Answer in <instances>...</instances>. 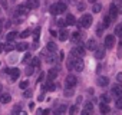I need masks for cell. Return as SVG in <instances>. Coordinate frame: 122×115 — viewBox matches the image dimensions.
Returning a JSON list of instances; mask_svg holds the SVG:
<instances>
[{
  "instance_id": "38",
  "label": "cell",
  "mask_w": 122,
  "mask_h": 115,
  "mask_svg": "<svg viewBox=\"0 0 122 115\" xmlns=\"http://www.w3.org/2000/svg\"><path fill=\"white\" fill-rule=\"evenodd\" d=\"M29 35H30V30H29V29H26V30H23V32L20 33V36H22V37H27Z\"/></svg>"
},
{
  "instance_id": "25",
  "label": "cell",
  "mask_w": 122,
  "mask_h": 115,
  "mask_svg": "<svg viewBox=\"0 0 122 115\" xmlns=\"http://www.w3.org/2000/svg\"><path fill=\"white\" fill-rule=\"evenodd\" d=\"M115 35H116L118 37H122V23H118V25L115 26Z\"/></svg>"
},
{
  "instance_id": "12",
  "label": "cell",
  "mask_w": 122,
  "mask_h": 115,
  "mask_svg": "<svg viewBox=\"0 0 122 115\" xmlns=\"http://www.w3.org/2000/svg\"><path fill=\"white\" fill-rule=\"evenodd\" d=\"M57 37H59V40H62V42H65V40H68V39H69V32H68L66 29H62V30L59 32Z\"/></svg>"
},
{
  "instance_id": "16",
  "label": "cell",
  "mask_w": 122,
  "mask_h": 115,
  "mask_svg": "<svg viewBox=\"0 0 122 115\" xmlns=\"http://www.w3.org/2000/svg\"><path fill=\"white\" fill-rule=\"evenodd\" d=\"M13 49H16V45L13 43V40H7L6 45H5V47H3V50H6V52H12Z\"/></svg>"
},
{
  "instance_id": "6",
  "label": "cell",
  "mask_w": 122,
  "mask_h": 115,
  "mask_svg": "<svg viewBox=\"0 0 122 115\" xmlns=\"http://www.w3.org/2000/svg\"><path fill=\"white\" fill-rule=\"evenodd\" d=\"M113 45H115V36H113V35H108V36L105 37L103 46H105L106 49H112V47H113Z\"/></svg>"
},
{
  "instance_id": "7",
  "label": "cell",
  "mask_w": 122,
  "mask_h": 115,
  "mask_svg": "<svg viewBox=\"0 0 122 115\" xmlns=\"http://www.w3.org/2000/svg\"><path fill=\"white\" fill-rule=\"evenodd\" d=\"M111 92H112V95H113L115 98H119V96H122V84H115V85L112 86Z\"/></svg>"
},
{
  "instance_id": "53",
  "label": "cell",
  "mask_w": 122,
  "mask_h": 115,
  "mask_svg": "<svg viewBox=\"0 0 122 115\" xmlns=\"http://www.w3.org/2000/svg\"><path fill=\"white\" fill-rule=\"evenodd\" d=\"M0 52H3V45L0 43Z\"/></svg>"
},
{
  "instance_id": "46",
  "label": "cell",
  "mask_w": 122,
  "mask_h": 115,
  "mask_svg": "<svg viewBox=\"0 0 122 115\" xmlns=\"http://www.w3.org/2000/svg\"><path fill=\"white\" fill-rule=\"evenodd\" d=\"M32 96V91H25V98H30Z\"/></svg>"
},
{
  "instance_id": "5",
  "label": "cell",
  "mask_w": 122,
  "mask_h": 115,
  "mask_svg": "<svg viewBox=\"0 0 122 115\" xmlns=\"http://www.w3.org/2000/svg\"><path fill=\"white\" fill-rule=\"evenodd\" d=\"M71 53H72V56H75V58H82V56L85 55V47L81 46V45H79V46H75Z\"/></svg>"
},
{
  "instance_id": "8",
  "label": "cell",
  "mask_w": 122,
  "mask_h": 115,
  "mask_svg": "<svg viewBox=\"0 0 122 115\" xmlns=\"http://www.w3.org/2000/svg\"><path fill=\"white\" fill-rule=\"evenodd\" d=\"M65 84H66V86H68V88H73V86L78 84V79H76V76H75V75H68V76H66V79H65Z\"/></svg>"
},
{
  "instance_id": "10",
  "label": "cell",
  "mask_w": 122,
  "mask_h": 115,
  "mask_svg": "<svg viewBox=\"0 0 122 115\" xmlns=\"http://www.w3.org/2000/svg\"><path fill=\"white\" fill-rule=\"evenodd\" d=\"M7 73L10 75L12 81H16V79L19 78V75H20V71H19V69H16V68H12V69H7Z\"/></svg>"
},
{
  "instance_id": "24",
  "label": "cell",
  "mask_w": 122,
  "mask_h": 115,
  "mask_svg": "<svg viewBox=\"0 0 122 115\" xmlns=\"http://www.w3.org/2000/svg\"><path fill=\"white\" fill-rule=\"evenodd\" d=\"M81 37H82V35H81L79 32H73V33L71 35V39H72V42H75V43H76V42H79V40H81Z\"/></svg>"
},
{
  "instance_id": "20",
  "label": "cell",
  "mask_w": 122,
  "mask_h": 115,
  "mask_svg": "<svg viewBox=\"0 0 122 115\" xmlns=\"http://www.w3.org/2000/svg\"><path fill=\"white\" fill-rule=\"evenodd\" d=\"M96 46H98V45H96V42H95L93 39H89V40L86 42V49H89V50H95Z\"/></svg>"
},
{
  "instance_id": "50",
  "label": "cell",
  "mask_w": 122,
  "mask_h": 115,
  "mask_svg": "<svg viewBox=\"0 0 122 115\" xmlns=\"http://www.w3.org/2000/svg\"><path fill=\"white\" fill-rule=\"evenodd\" d=\"M2 30H3V20H0V33H2Z\"/></svg>"
},
{
  "instance_id": "49",
  "label": "cell",
  "mask_w": 122,
  "mask_h": 115,
  "mask_svg": "<svg viewBox=\"0 0 122 115\" xmlns=\"http://www.w3.org/2000/svg\"><path fill=\"white\" fill-rule=\"evenodd\" d=\"M101 71H102V65H98V68H96V72H98V73H99V72H101Z\"/></svg>"
},
{
  "instance_id": "18",
  "label": "cell",
  "mask_w": 122,
  "mask_h": 115,
  "mask_svg": "<svg viewBox=\"0 0 122 115\" xmlns=\"http://www.w3.org/2000/svg\"><path fill=\"white\" fill-rule=\"evenodd\" d=\"M56 76H57V69H56V68H52V69L47 72V81H53Z\"/></svg>"
},
{
  "instance_id": "14",
  "label": "cell",
  "mask_w": 122,
  "mask_h": 115,
  "mask_svg": "<svg viewBox=\"0 0 122 115\" xmlns=\"http://www.w3.org/2000/svg\"><path fill=\"white\" fill-rule=\"evenodd\" d=\"M96 84L99 85V86H106V85H109V78H106V76H99L98 78V81H96Z\"/></svg>"
},
{
  "instance_id": "27",
  "label": "cell",
  "mask_w": 122,
  "mask_h": 115,
  "mask_svg": "<svg viewBox=\"0 0 122 115\" xmlns=\"http://www.w3.org/2000/svg\"><path fill=\"white\" fill-rule=\"evenodd\" d=\"M101 10H102V6H101L99 3H96V2L92 3V12H93V13H99Z\"/></svg>"
},
{
  "instance_id": "35",
  "label": "cell",
  "mask_w": 122,
  "mask_h": 115,
  "mask_svg": "<svg viewBox=\"0 0 122 115\" xmlns=\"http://www.w3.org/2000/svg\"><path fill=\"white\" fill-rule=\"evenodd\" d=\"M115 6L118 9V13H122V3L119 2V0H116V2H115Z\"/></svg>"
},
{
  "instance_id": "19",
  "label": "cell",
  "mask_w": 122,
  "mask_h": 115,
  "mask_svg": "<svg viewBox=\"0 0 122 115\" xmlns=\"http://www.w3.org/2000/svg\"><path fill=\"white\" fill-rule=\"evenodd\" d=\"M65 22H66V25H69V26L76 25V19H75V16H73V15H71V13L66 16V20H65Z\"/></svg>"
},
{
  "instance_id": "54",
  "label": "cell",
  "mask_w": 122,
  "mask_h": 115,
  "mask_svg": "<svg viewBox=\"0 0 122 115\" xmlns=\"http://www.w3.org/2000/svg\"><path fill=\"white\" fill-rule=\"evenodd\" d=\"M88 2H91V3H95V2H96V0H88Z\"/></svg>"
},
{
  "instance_id": "30",
  "label": "cell",
  "mask_w": 122,
  "mask_h": 115,
  "mask_svg": "<svg viewBox=\"0 0 122 115\" xmlns=\"http://www.w3.org/2000/svg\"><path fill=\"white\" fill-rule=\"evenodd\" d=\"M103 29H105V26H103L102 23H99L98 27H96V35H98V36H102V35H103Z\"/></svg>"
},
{
  "instance_id": "26",
  "label": "cell",
  "mask_w": 122,
  "mask_h": 115,
  "mask_svg": "<svg viewBox=\"0 0 122 115\" xmlns=\"http://www.w3.org/2000/svg\"><path fill=\"white\" fill-rule=\"evenodd\" d=\"M66 111H68V106H66V105H60V106H57V108L55 109L56 114H65Z\"/></svg>"
},
{
  "instance_id": "21",
  "label": "cell",
  "mask_w": 122,
  "mask_h": 115,
  "mask_svg": "<svg viewBox=\"0 0 122 115\" xmlns=\"http://www.w3.org/2000/svg\"><path fill=\"white\" fill-rule=\"evenodd\" d=\"M27 47H29V45L26 42H22V43L16 45V50H19V52H25V50H27Z\"/></svg>"
},
{
  "instance_id": "4",
  "label": "cell",
  "mask_w": 122,
  "mask_h": 115,
  "mask_svg": "<svg viewBox=\"0 0 122 115\" xmlns=\"http://www.w3.org/2000/svg\"><path fill=\"white\" fill-rule=\"evenodd\" d=\"M92 23H93V20H92V16H91V15H83V16L79 19V27L88 29V27H91Z\"/></svg>"
},
{
  "instance_id": "52",
  "label": "cell",
  "mask_w": 122,
  "mask_h": 115,
  "mask_svg": "<svg viewBox=\"0 0 122 115\" xmlns=\"http://www.w3.org/2000/svg\"><path fill=\"white\" fill-rule=\"evenodd\" d=\"M29 108H30V109H33V108H35V104H33V102H30V104H29Z\"/></svg>"
},
{
  "instance_id": "34",
  "label": "cell",
  "mask_w": 122,
  "mask_h": 115,
  "mask_svg": "<svg viewBox=\"0 0 122 115\" xmlns=\"http://www.w3.org/2000/svg\"><path fill=\"white\" fill-rule=\"evenodd\" d=\"M116 108L118 109H122V96H119V98H116Z\"/></svg>"
},
{
  "instance_id": "29",
  "label": "cell",
  "mask_w": 122,
  "mask_h": 115,
  "mask_svg": "<svg viewBox=\"0 0 122 115\" xmlns=\"http://www.w3.org/2000/svg\"><path fill=\"white\" fill-rule=\"evenodd\" d=\"M55 88H56V85L53 84V81H47V84L45 85V89H47V91H55Z\"/></svg>"
},
{
  "instance_id": "51",
  "label": "cell",
  "mask_w": 122,
  "mask_h": 115,
  "mask_svg": "<svg viewBox=\"0 0 122 115\" xmlns=\"http://www.w3.org/2000/svg\"><path fill=\"white\" fill-rule=\"evenodd\" d=\"M5 26H6V27H10V26H12V22H6V25H5Z\"/></svg>"
},
{
  "instance_id": "9",
  "label": "cell",
  "mask_w": 122,
  "mask_h": 115,
  "mask_svg": "<svg viewBox=\"0 0 122 115\" xmlns=\"http://www.w3.org/2000/svg\"><path fill=\"white\" fill-rule=\"evenodd\" d=\"M95 58L96 59H103L105 58V46H96L95 47Z\"/></svg>"
},
{
  "instance_id": "2",
  "label": "cell",
  "mask_w": 122,
  "mask_h": 115,
  "mask_svg": "<svg viewBox=\"0 0 122 115\" xmlns=\"http://www.w3.org/2000/svg\"><path fill=\"white\" fill-rule=\"evenodd\" d=\"M65 12H66V3H63V2H57V3L50 6V13L55 15V16L56 15H62Z\"/></svg>"
},
{
  "instance_id": "13",
  "label": "cell",
  "mask_w": 122,
  "mask_h": 115,
  "mask_svg": "<svg viewBox=\"0 0 122 115\" xmlns=\"http://www.w3.org/2000/svg\"><path fill=\"white\" fill-rule=\"evenodd\" d=\"M116 15H118V9H116L115 3H112L111 7H109V16H111L112 20H115V19H116Z\"/></svg>"
},
{
  "instance_id": "3",
  "label": "cell",
  "mask_w": 122,
  "mask_h": 115,
  "mask_svg": "<svg viewBox=\"0 0 122 115\" xmlns=\"http://www.w3.org/2000/svg\"><path fill=\"white\" fill-rule=\"evenodd\" d=\"M29 12H30V9H29L27 6H23V5H22V6H19V7L16 9V17L19 19V22H20V20H23V19L29 15Z\"/></svg>"
},
{
  "instance_id": "22",
  "label": "cell",
  "mask_w": 122,
  "mask_h": 115,
  "mask_svg": "<svg viewBox=\"0 0 122 115\" xmlns=\"http://www.w3.org/2000/svg\"><path fill=\"white\" fill-rule=\"evenodd\" d=\"M99 111H101V114H108V112L111 111V108L108 106V104H103V102H102V104L99 105Z\"/></svg>"
},
{
  "instance_id": "31",
  "label": "cell",
  "mask_w": 122,
  "mask_h": 115,
  "mask_svg": "<svg viewBox=\"0 0 122 115\" xmlns=\"http://www.w3.org/2000/svg\"><path fill=\"white\" fill-rule=\"evenodd\" d=\"M46 47H47V50H49V52H56V50H57V47H56V45H55L53 42H49Z\"/></svg>"
},
{
  "instance_id": "42",
  "label": "cell",
  "mask_w": 122,
  "mask_h": 115,
  "mask_svg": "<svg viewBox=\"0 0 122 115\" xmlns=\"http://www.w3.org/2000/svg\"><path fill=\"white\" fill-rule=\"evenodd\" d=\"M33 72H35V68H33V66H32V65H30V66H29V68H27V71H26V73H27V75H32V73H33Z\"/></svg>"
},
{
  "instance_id": "40",
  "label": "cell",
  "mask_w": 122,
  "mask_h": 115,
  "mask_svg": "<svg viewBox=\"0 0 122 115\" xmlns=\"http://www.w3.org/2000/svg\"><path fill=\"white\" fill-rule=\"evenodd\" d=\"M20 111H22V106H20V105H16V106L13 108L12 114H17V112H20Z\"/></svg>"
},
{
  "instance_id": "47",
  "label": "cell",
  "mask_w": 122,
  "mask_h": 115,
  "mask_svg": "<svg viewBox=\"0 0 122 115\" xmlns=\"http://www.w3.org/2000/svg\"><path fill=\"white\" fill-rule=\"evenodd\" d=\"M116 79L119 81V84H122V73H118L116 75Z\"/></svg>"
},
{
  "instance_id": "36",
  "label": "cell",
  "mask_w": 122,
  "mask_h": 115,
  "mask_svg": "<svg viewBox=\"0 0 122 115\" xmlns=\"http://www.w3.org/2000/svg\"><path fill=\"white\" fill-rule=\"evenodd\" d=\"M39 33H40V27H37V29L35 30V35H33V36H35V42L39 40Z\"/></svg>"
},
{
  "instance_id": "39",
  "label": "cell",
  "mask_w": 122,
  "mask_h": 115,
  "mask_svg": "<svg viewBox=\"0 0 122 115\" xmlns=\"http://www.w3.org/2000/svg\"><path fill=\"white\" fill-rule=\"evenodd\" d=\"M19 86H20L22 89H26V88L29 86V82H27V81H23V82H20V85H19Z\"/></svg>"
},
{
  "instance_id": "41",
  "label": "cell",
  "mask_w": 122,
  "mask_h": 115,
  "mask_svg": "<svg viewBox=\"0 0 122 115\" xmlns=\"http://www.w3.org/2000/svg\"><path fill=\"white\" fill-rule=\"evenodd\" d=\"M69 112H71V114H76V112H78V106H76V105L71 106V108H69Z\"/></svg>"
},
{
  "instance_id": "48",
  "label": "cell",
  "mask_w": 122,
  "mask_h": 115,
  "mask_svg": "<svg viewBox=\"0 0 122 115\" xmlns=\"http://www.w3.org/2000/svg\"><path fill=\"white\" fill-rule=\"evenodd\" d=\"M43 78H45V73L42 72V73H40V76H39V82H42V81H43Z\"/></svg>"
},
{
  "instance_id": "28",
  "label": "cell",
  "mask_w": 122,
  "mask_h": 115,
  "mask_svg": "<svg viewBox=\"0 0 122 115\" xmlns=\"http://www.w3.org/2000/svg\"><path fill=\"white\" fill-rule=\"evenodd\" d=\"M111 23H112V19H111V16H109V15H106V16L103 17V23H102V25H103L105 27H109V26H111Z\"/></svg>"
},
{
  "instance_id": "17",
  "label": "cell",
  "mask_w": 122,
  "mask_h": 115,
  "mask_svg": "<svg viewBox=\"0 0 122 115\" xmlns=\"http://www.w3.org/2000/svg\"><path fill=\"white\" fill-rule=\"evenodd\" d=\"M26 6L29 9H37L39 7V0H27L26 2Z\"/></svg>"
},
{
  "instance_id": "11",
  "label": "cell",
  "mask_w": 122,
  "mask_h": 115,
  "mask_svg": "<svg viewBox=\"0 0 122 115\" xmlns=\"http://www.w3.org/2000/svg\"><path fill=\"white\" fill-rule=\"evenodd\" d=\"M82 114H85V115H88V114H93V104H92V102H86L85 106H83Z\"/></svg>"
},
{
  "instance_id": "43",
  "label": "cell",
  "mask_w": 122,
  "mask_h": 115,
  "mask_svg": "<svg viewBox=\"0 0 122 115\" xmlns=\"http://www.w3.org/2000/svg\"><path fill=\"white\" fill-rule=\"evenodd\" d=\"M30 59H32V55H29V53H27V55L25 56V59H23V62H25V63H27V62H29Z\"/></svg>"
},
{
  "instance_id": "15",
  "label": "cell",
  "mask_w": 122,
  "mask_h": 115,
  "mask_svg": "<svg viewBox=\"0 0 122 115\" xmlns=\"http://www.w3.org/2000/svg\"><path fill=\"white\" fill-rule=\"evenodd\" d=\"M10 101H12V96H10V94L5 92V94H2V95H0V102H2V104H9Z\"/></svg>"
},
{
  "instance_id": "23",
  "label": "cell",
  "mask_w": 122,
  "mask_h": 115,
  "mask_svg": "<svg viewBox=\"0 0 122 115\" xmlns=\"http://www.w3.org/2000/svg\"><path fill=\"white\" fill-rule=\"evenodd\" d=\"M30 63L35 69H39L40 68V61H39V58H32L30 59Z\"/></svg>"
},
{
  "instance_id": "33",
  "label": "cell",
  "mask_w": 122,
  "mask_h": 115,
  "mask_svg": "<svg viewBox=\"0 0 122 115\" xmlns=\"http://www.w3.org/2000/svg\"><path fill=\"white\" fill-rule=\"evenodd\" d=\"M16 36H17L16 32H10V33H7V40H15Z\"/></svg>"
},
{
  "instance_id": "32",
  "label": "cell",
  "mask_w": 122,
  "mask_h": 115,
  "mask_svg": "<svg viewBox=\"0 0 122 115\" xmlns=\"http://www.w3.org/2000/svg\"><path fill=\"white\" fill-rule=\"evenodd\" d=\"M111 101V96L108 95V94H102L101 95V102H103V104H108Z\"/></svg>"
},
{
  "instance_id": "45",
  "label": "cell",
  "mask_w": 122,
  "mask_h": 115,
  "mask_svg": "<svg viewBox=\"0 0 122 115\" xmlns=\"http://www.w3.org/2000/svg\"><path fill=\"white\" fill-rule=\"evenodd\" d=\"M65 25H66L65 20H59V22H57V26H60V27H65Z\"/></svg>"
},
{
  "instance_id": "44",
  "label": "cell",
  "mask_w": 122,
  "mask_h": 115,
  "mask_svg": "<svg viewBox=\"0 0 122 115\" xmlns=\"http://www.w3.org/2000/svg\"><path fill=\"white\" fill-rule=\"evenodd\" d=\"M85 7H86L85 3H78V9H79V10H85Z\"/></svg>"
},
{
  "instance_id": "1",
  "label": "cell",
  "mask_w": 122,
  "mask_h": 115,
  "mask_svg": "<svg viewBox=\"0 0 122 115\" xmlns=\"http://www.w3.org/2000/svg\"><path fill=\"white\" fill-rule=\"evenodd\" d=\"M66 65H68L69 69H73V71H76V72H82V71H83V62H82L81 58H75V56H72L71 59L68 61Z\"/></svg>"
},
{
  "instance_id": "37",
  "label": "cell",
  "mask_w": 122,
  "mask_h": 115,
  "mask_svg": "<svg viewBox=\"0 0 122 115\" xmlns=\"http://www.w3.org/2000/svg\"><path fill=\"white\" fill-rule=\"evenodd\" d=\"M73 95V91H72V88H68V89H65V96H72Z\"/></svg>"
}]
</instances>
